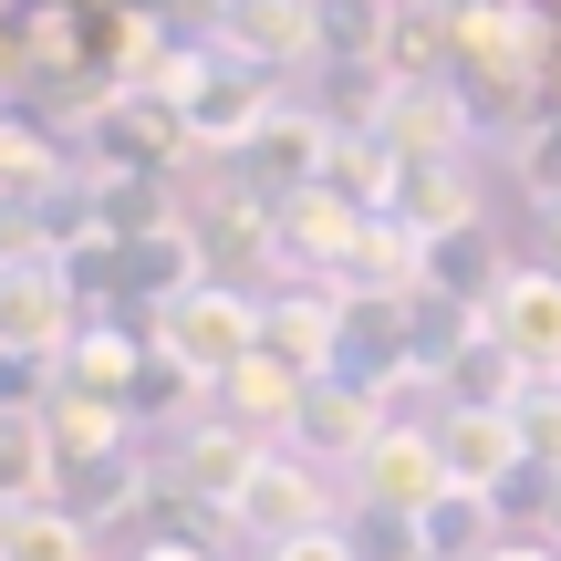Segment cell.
Here are the masks:
<instances>
[{
  "mask_svg": "<svg viewBox=\"0 0 561 561\" xmlns=\"http://www.w3.org/2000/svg\"><path fill=\"white\" fill-rule=\"evenodd\" d=\"M261 354L301 385L343 375V291H271L261 301Z\"/></svg>",
  "mask_w": 561,
  "mask_h": 561,
  "instance_id": "ba28073f",
  "label": "cell"
},
{
  "mask_svg": "<svg viewBox=\"0 0 561 561\" xmlns=\"http://www.w3.org/2000/svg\"><path fill=\"white\" fill-rule=\"evenodd\" d=\"M343 541H354V561H426V530L405 520V510H364V500H354Z\"/></svg>",
  "mask_w": 561,
  "mask_h": 561,
  "instance_id": "ac0fdd59",
  "label": "cell"
},
{
  "mask_svg": "<svg viewBox=\"0 0 561 561\" xmlns=\"http://www.w3.org/2000/svg\"><path fill=\"white\" fill-rule=\"evenodd\" d=\"M301 396H312V385H301V375H280V364H271V354H250V364H240V375H229V385H219V405H229V416H240V426H250V437H271V447H280V437H291V416H301Z\"/></svg>",
  "mask_w": 561,
  "mask_h": 561,
  "instance_id": "9a60e30c",
  "label": "cell"
},
{
  "mask_svg": "<svg viewBox=\"0 0 561 561\" xmlns=\"http://www.w3.org/2000/svg\"><path fill=\"white\" fill-rule=\"evenodd\" d=\"M416 530H426V561H489V551H500V500L447 479V489H437V510H426Z\"/></svg>",
  "mask_w": 561,
  "mask_h": 561,
  "instance_id": "5bb4252c",
  "label": "cell"
},
{
  "mask_svg": "<svg viewBox=\"0 0 561 561\" xmlns=\"http://www.w3.org/2000/svg\"><path fill=\"white\" fill-rule=\"evenodd\" d=\"M551 530H561V479H551Z\"/></svg>",
  "mask_w": 561,
  "mask_h": 561,
  "instance_id": "cb8c5ba5",
  "label": "cell"
},
{
  "mask_svg": "<svg viewBox=\"0 0 561 561\" xmlns=\"http://www.w3.org/2000/svg\"><path fill=\"white\" fill-rule=\"evenodd\" d=\"M62 405V354H21L0 343V426H42Z\"/></svg>",
  "mask_w": 561,
  "mask_h": 561,
  "instance_id": "e0dca14e",
  "label": "cell"
},
{
  "mask_svg": "<svg viewBox=\"0 0 561 561\" xmlns=\"http://www.w3.org/2000/svg\"><path fill=\"white\" fill-rule=\"evenodd\" d=\"M219 520L240 530V541H261V551L312 541V530H343V510H333V468L301 458V447H261V458H250V479H240V500H229Z\"/></svg>",
  "mask_w": 561,
  "mask_h": 561,
  "instance_id": "3957f363",
  "label": "cell"
},
{
  "mask_svg": "<svg viewBox=\"0 0 561 561\" xmlns=\"http://www.w3.org/2000/svg\"><path fill=\"white\" fill-rule=\"evenodd\" d=\"M146 364H157V343H146V333H115V322H83V333L62 343V385H73V396H104V405L136 396Z\"/></svg>",
  "mask_w": 561,
  "mask_h": 561,
  "instance_id": "4fadbf2b",
  "label": "cell"
},
{
  "mask_svg": "<svg viewBox=\"0 0 561 561\" xmlns=\"http://www.w3.org/2000/svg\"><path fill=\"white\" fill-rule=\"evenodd\" d=\"M219 11H240V0H219Z\"/></svg>",
  "mask_w": 561,
  "mask_h": 561,
  "instance_id": "d4e9b609",
  "label": "cell"
},
{
  "mask_svg": "<svg viewBox=\"0 0 561 561\" xmlns=\"http://www.w3.org/2000/svg\"><path fill=\"white\" fill-rule=\"evenodd\" d=\"M0 561H94V520L73 500H32L0 520Z\"/></svg>",
  "mask_w": 561,
  "mask_h": 561,
  "instance_id": "2e32d148",
  "label": "cell"
},
{
  "mask_svg": "<svg viewBox=\"0 0 561 561\" xmlns=\"http://www.w3.org/2000/svg\"><path fill=\"white\" fill-rule=\"evenodd\" d=\"M510 416H520L530 468H551V479H561V385H520V396H510Z\"/></svg>",
  "mask_w": 561,
  "mask_h": 561,
  "instance_id": "d6986e66",
  "label": "cell"
},
{
  "mask_svg": "<svg viewBox=\"0 0 561 561\" xmlns=\"http://www.w3.org/2000/svg\"><path fill=\"white\" fill-rule=\"evenodd\" d=\"M489 343L520 385H561V271H510L500 301H489Z\"/></svg>",
  "mask_w": 561,
  "mask_h": 561,
  "instance_id": "8992f818",
  "label": "cell"
},
{
  "mask_svg": "<svg viewBox=\"0 0 561 561\" xmlns=\"http://www.w3.org/2000/svg\"><path fill=\"white\" fill-rule=\"evenodd\" d=\"M167 125H178L187 146H208V157H240V146H261L280 125V73L240 62L229 42L219 53H187L178 73H167Z\"/></svg>",
  "mask_w": 561,
  "mask_h": 561,
  "instance_id": "6da1fadb",
  "label": "cell"
},
{
  "mask_svg": "<svg viewBox=\"0 0 561 561\" xmlns=\"http://www.w3.org/2000/svg\"><path fill=\"white\" fill-rule=\"evenodd\" d=\"M146 343H157V364H178L198 396H219V385L261 354V301H250L240 280H198V291L146 312Z\"/></svg>",
  "mask_w": 561,
  "mask_h": 561,
  "instance_id": "7a4b0ae2",
  "label": "cell"
},
{
  "mask_svg": "<svg viewBox=\"0 0 561 561\" xmlns=\"http://www.w3.org/2000/svg\"><path fill=\"white\" fill-rule=\"evenodd\" d=\"M229 53L261 73H312L322 62V0H240L229 11Z\"/></svg>",
  "mask_w": 561,
  "mask_h": 561,
  "instance_id": "8fae6325",
  "label": "cell"
},
{
  "mask_svg": "<svg viewBox=\"0 0 561 561\" xmlns=\"http://www.w3.org/2000/svg\"><path fill=\"white\" fill-rule=\"evenodd\" d=\"M447 42H458V62H479L489 83H541L551 11L541 0H458V11H447Z\"/></svg>",
  "mask_w": 561,
  "mask_h": 561,
  "instance_id": "5b68a950",
  "label": "cell"
},
{
  "mask_svg": "<svg viewBox=\"0 0 561 561\" xmlns=\"http://www.w3.org/2000/svg\"><path fill=\"white\" fill-rule=\"evenodd\" d=\"M437 489H447L437 426H385V437L354 458V500H364V510H405V520H426Z\"/></svg>",
  "mask_w": 561,
  "mask_h": 561,
  "instance_id": "9c48e42d",
  "label": "cell"
},
{
  "mask_svg": "<svg viewBox=\"0 0 561 561\" xmlns=\"http://www.w3.org/2000/svg\"><path fill=\"white\" fill-rule=\"evenodd\" d=\"M385 219H405L416 240H447V229H479V198H468L458 157H396V187H385Z\"/></svg>",
  "mask_w": 561,
  "mask_h": 561,
  "instance_id": "7c38bea8",
  "label": "cell"
},
{
  "mask_svg": "<svg viewBox=\"0 0 561 561\" xmlns=\"http://www.w3.org/2000/svg\"><path fill=\"white\" fill-rule=\"evenodd\" d=\"M385 437V405L364 396V385H312V396H301V416H291V437L280 447H301V458H322V468H343V479H354V458L364 447Z\"/></svg>",
  "mask_w": 561,
  "mask_h": 561,
  "instance_id": "30bf717a",
  "label": "cell"
},
{
  "mask_svg": "<svg viewBox=\"0 0 561 561\" xmlns=\"http://www.w3.org/2000/svg\"><path fill=\"white\" fill-rule=\"evenodd\" d=\"M136 561H219V551H208V541H146Z\"/></svg>",
  "mask_w": 561,
  "mask_h": 561,
  "instance_id": "44dd1931",
  "label": "cell"
},
{
  "mask_svg": "<svg viewBox=\"0 0 561 561\" xmlns=\"http://www.w3.org/2000/svg\"><path fill=\"white\" fill-rule=\"evenodd\" d=\"M83 333V280L53 261V250L11 240L0 250V343H21V354H62V343Z\"/></svg>",
  "mask_w": 561,
  "mask_h": 561,
  "instance_id": "277c9868",
  "label": "cell"
},
{
  "mask_svg": "<svg viewBox=\"0 0 561 561\" xmlns=\"http://www.w3.org/2000/svg\"><path fill=\"white\" fill-rule=\"evenodd\" d=\"M489 561H561V541H500Z\"/></svg>",
  "mask_w": 561,
  "mask_h": 561,
  "instance_id": "7402d4cb",
  "label": "cell"
},
{
  "mask_svg": "<svg viewBox=\"0 0 561 561\" xmlns=\"http://www.w3.org/2000/svg\"><path fill=\"white\" fill-rule=\"evenodd\" d=\"M261 561H354V541H343V530H312V541H280Z\"/></svg>",
  "mask_w": 561,
  "mask_h": 561,
  "instance_id": "ffe728a7",
  "label": "cell"
},
{
  "mask_svg": "<svg viewBox=\"0 0 561 561\" xmlns=\"http://www.w3.org/2000/svg\"><path fill=\"white\" fill-rule=\"evenodd\" d=\"M541 261L561 271V208H541Z\"/></svg>",
  "mask_w": 561,
  "mask_h": 561,
  "instance_id": "603a6c76",
  "label": "cell"
},
{
  "mask_svg": "<svg viewBox=\"0 0 561 561\" xmlns=\"http://www.w3.org/2000/svg\"><path fill=\"white\" fill-rule=\"evenodd\" d=\"M437 458H447V479H458V489H489V500H500V489L530 468V447H520V416H510L500 396H447Z\"/></svg>",
  "mask_w": 561,
  "mask_h": 561,
  "instance_id": "52a82bcc",
  "label": "cell"
}]
</instances>
